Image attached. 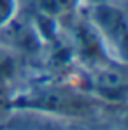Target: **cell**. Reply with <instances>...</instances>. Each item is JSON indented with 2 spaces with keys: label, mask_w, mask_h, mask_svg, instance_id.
<instances>
[{
  "label": "cell",
  "mask_w": 128,
  "mask_h": 130,
  "mask_svg": "<svg viewBox=\"0 0 128 130\" xmlns=\"http://www.w3.org/2000/svg\"><path fill=\"white\" fill-rule=\"evenodd\" d=\"M12 109H26L67 121H79L98 116L104 104L79 85L56 81L37 83L30 88L16 90Z\"/></svg>",
  "instance_id": "6da1fadb"
},
{
  "label": "cell",
  "mask_w": 128,
  "mask_h": 130,
  "mask_svg": "<svg viewBox=\"0 0 128 130\" xmlns=\"http://www.w3.org/2000/svg\"><path fill=\"white\" fill-rule=\"evenodd\" d=\"M81 11L112 60L126 63V7L114 0H84Z\"/></svg>",
  "instance_id": "7a4b0ae2"
},
{
  "label": "cell",
  "mask_w": 128,
  "mask_h": 130,
  "mask_svg": "<svg viewBox=\"0 0 128 130\" xmlns=\"http://www.w3.org/2000/svg\"><path fill=\"white\" fill-rule=\"evenodd\" d=\"M84 88L104 106H123L126 100V63L109 60L86 67Z\"/></svg>",
  "instance_id": "3957f363"
},
{
  "label": "cell",
  "mask_w": 128,
  "mask_h": 130,
  "mask_svg": "<svg viewBox=\"0 0 128 130\" xmlns=\"http://www.w3.org/2000/svg\"><path fill=\"white\" fill-rule=\"evenodd\" d=\"M0 127L4 130H74L67 120L26 109H12L9 116L0 121Z\"/></svg>",
  "instance_id": "277c9868"
},
{
  "label": "cell",
  "mask_w": 128,
  "mask_h": 130,
  "mask_svg": "<svg viewBox=\"0 0 128 130\" xmlns=\"http://www.w3.org/2000/svg\"><path fill=\"white\" fill-rule=\"evenodd\" d=\"M21 58L18 53L0 44V83L16 90V81L21 74Z\"/></svg>",
  "instance_id": "5b68a950"
},
{
  "label": "cell",
  "mask_w": 128,
  "mask_h": 130,
  "mask_svg": "<svg viewBox=\"0 0 128 130\" xmlns=\"http://www.w3.org/2000/svg\"><path fill=\"white\" fill-rule=\"evenodd\" d=\"M14 88L0 83V121H4L9 112L12 111V99H14Z\"/></svg>",
  "instance_id": "8992f818"
},
{
  "label": "cell",
  "mask_w": 128,
  "mask_h": 130,
  "mask_svg": "<svg viewBox=\"0 0 128 130\" xmlns=\"http://www.w3.org/2000/svg\"><path fill=\"white\" fill-rule=\"evenodd\" d=\"M20 5V0H0V25L9 20Z\"/></svg>",
  "instance_id": "52a82bcc"
},
{
  "label": "cell",
  "mask_w": 128,
  "mask_h": 130,
  "mask_svg": "<svg viewBox=\"0 0 128 130\" xmlns=\"http://www.w3.org/2000/svg\"><path fill=\"white\" fill-rule=\"evenodd\" d=\"M114 2H121V4H125V0H114Z\"/></svg>",
  "instance_id": "ba28073f"
},
{
  "label": "cell",
  "mask_w": 128,
  "mask_h": 130,
  "mask_svg": "<svg viewBox=\"0 0 128 130\" xmlns=\"http://www.w3.org/2000/svg\"><path fill=\"white\" fill-rule=\"evenodd\" d=\"M0 130H4V128H2V127H0Z\"/></svg>",
  "instance_id": "9c48e42d"
}]
</instances>
